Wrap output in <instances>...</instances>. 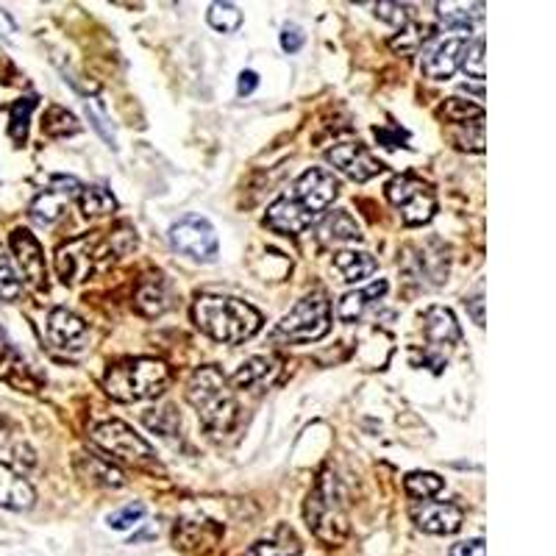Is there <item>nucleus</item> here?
Instances as JSON below:
<instances>
[{
    "label": "nucleus",
    "mask_w": 556,
    "mask_h": 556,
    "mask_svg": "<svg viewBox=\"0 0 556 556\" xmlns=\"http://www.w3.org/2000/svg\"><path fill=\"white\" fill-rule=\"evenodd\" d=\"M192 320L203 334L212 340L226 342V345H240L260 334L262 312L253 309L251 304L240 298L226 295H201L192 304Z\"/></svg>",
    "instance_id": "f257e3e1"
},
{
    "label": "nucleus",
    "mask_w": 556,
    "mask_h": 556,
    "mask_svg": "<svg viewBox=\"0 0 556 556\" xmlns=\"http://www.w3.org/2000/svg\"><path fill=\"white\" fill-rule=\"evenodd\" d=\"M187 401L198 412L201 424L215 437L228 434L240 420V404L226 376L215 365L198 367L187 381Z\"/></svg>",
    "instance_id": "f03ea898"
},
{
    "label": "nucleus",
    "mask_w": 556,
    "mask_h": 556,
    "mask_svg": "<svg viewBox=\"0 0 556 556\" xmlns=\"http://www.w3.org/2000/svg\"><path fill=\"white\" fill-rule=\"evenodd\" d=\"M167 387H170V367L165 362L148 359V356L117 362L103 376V390L123 404L156 399Z\"/></svg>",
    "instance_id": "7ed1b4c3"
},
{
    "label": "nucleus",
    "mask_w": 556,
    "mask_h": 556,
    "mask_svg": "<svg viewBox=\"0 0 556 556\" xmlns=\"http://www.w3.org/2000/svg\"><path fill=\"white\" fill-rule=\"evenodd\" d=\"M304 518L312 534L326 545H340L348 538L345 495H342L340 481L331 470H323L320 479L312 486L304 506Z\"/></svg>",
    "instance_id": "20e7f679"
},
{
    "label": "nucleus",
    "mask_w": 556,
    "mask_h": 556,
    "mask_svg": "<svg viewBox=\"0 0 556 556\" xmlns=\"http://www.w3.org/2000/svg\"><path fill=\"white\" fill-rule=\"evenodd\" d=\"M114 253H121L114 248V237H101L98 231L84 235L78 240L67 242L64 248L56 251V273L64 285H76L89 278L103 262L114 260Z\"/></svg>",
    "instance_id": "39448f33"
},
{
    "label": "nucleus",
    "mask_w": 556,
    "mask_h": 556,
    "mask_svg": "<svg viewBox=\"0 0 556 556\" xmlns=\"http://www.w3.org/2000/svg\"><path fill=\"white\" fill-rule=\"evenodd\" d=\"M331 329V304L323 292L301 298L278 323V337L290 342H317Z\"/></svg>",
    "instance_id": "423d86ee"
},
{
    "label": "nucleus",
    "mask_w": 556,
    "mask_h": 556,
    "mask_svg": "<svg viewBox=\"0 0 556 556\" xmlns=\"http://www.w3.org/2000/svg\"><path fill=\"white\" fill-rule=\"evenodd\" d=\"M387 198L401 212V220L406 226H424L434 217L437 195L431 184L415 176H395L387 184Z\"/></svg>",
    "instance_id": "0eeeda50"
},
{
    "label": "nucleus",
    "mask_w": 556,
    "mask_h": 556,
    "mask_svg": "<svg viewBox=\"0 0 556 556\" xmlns=\"http://www.w3.org/2000/svg\"><path fill=\"white\" fill-rule=\"evenodd\" d=\"M92 443L106 451V454H112L114 459L128 462V465H151V462H156L151 443L142 440L123 420H103V424L92 426Z\"/></svg>",
    "instance_id": "6e6552de"
},
{
    "label": "nucleus",
    "mask_w": 556,
    "mask_h": 556,
    "mask_svg": "<svg viewBox=\"0 0 556 556\" xmlns=\"http://www.w3.org/2000/svg\"><path fill=\"white\" fill-rule=\"evenodd\" d=\"M167 240L178 253L190 256L195 262H215L217 260V231L215 226L201 215H187L176 220L167 231Z\"/></svg>",
    "instance_id": "1a4fd4ad"
},
{
    "label": "nucleus",
    "mask_w": 556,
    "mask_h": 556,
    "mask_svg": "<svg viewBox=\"0 0 556 556\" xmlns=\"http://www.w3.org/2000/svg\"><path fill=\"white\" fill-rule=\"evenodd\" d=\"M337 195H340V181L326 167H309L298 176L295 187H292V198L315 217L326 212L337 201Z\"/></svg>",
    "instance_id": "9d476101"
},
{
    "label": "nucleus",
    "mask_w": 556,
    "mask_h": 556,
    "mask_svg": "<svg viewBox=\"0 0 556 556\" xmlns=\"http://www.w3.org/2000/svg\"><path fill=\"white\" fill-rule=\"evenodd\" d=\"M326 159H329V165H334L337 170L345 173L351 181L359 184L370 181V178H376L384 170L381 159H376L374 153H370V148H365L362 142H337L334 148H329Z\"/></svg>",
    "instance_id": "9b49d317"
},
{
    "label": "nucleus",
    "mask_w": 556,
    "mask_h": 556,
    "mask_svg": "<svg viewBox=\"0 0 556 556\" xmlns=\"http://www.w3.org/2000/svg\"><path fill=\"white\" fill-rule=\"evenodd\" d=\"M78 192H81V181L78 178L53 176L51 187L42 195H37V201L28 208V215L39 226H51V223H56L64 215V203H70V198H78Z\"/></svg>",
    "instance_id": "f8f14e48"
},
{
    "label": "nucleus",
    "mask_w": 556,
    "mask_h": 556,
    "mask_svg": "<svg viewBox=\"0 0 556 556\" xmlns=\"http://www.w3.org/2000/svg\"><path fill=\"white\" fill-rule=\"evenodd\" d=\"M468 37H448L440 39L424 53L420 59V70L424 76L431 81H448L456 70L462 67V56H465V48H468Z\"/></svg>",
    "instance_id": "ddd939ff"
},
{
    "label": "nucleus",
    "mask_w": 556,
    "mask_h": 556,
    "mask_svg": "<svg viewBox=\"0 0 556 556\" xmlns=\"http://www.w3.org/2000/svg\"><path fill=\"white\" fill-rule=\"evenodd\" d=\"M12 251L28 285L42 290V287L48 285V267H45V253H42V245L37 242V237H34L28 228H14Z\"/></svg>",
    "instance_id": "4468645a"
},
{
    "label": "nucleus",
    "mask_w": 556,
    "mask_h": 556,
    "mask_svg": "<svg viewBox=\"0 0 556 556\" xmlns=\"http://www.w3.org/2000/svg\"><path fill=\"white\" fill-rule=\"evenodd\" d=\"M317 217L312 212H306L301 203L295 201L292 195H281L267 206V215L265 223L267 228L278 231V235H287V237H298L304 235L306 228H312Z\"/></svg>",
    "instance_id": "2eb2a0df"
},
{
    "label": "nucleus",
    "mask_w": 556,
    "mask_h": 556,
    "mask_svg": "<svg viewBox=\"0 0 556 556\" xmlns=\"http://www.w3.org/2000/svg\"><path fill=\"white\" fill-rule=\"evenodd\" d=\"M417 529H424L426 534H456L465 523V513L456 504H445V501H424V506H417L415 513Z\"/></svg>",
    "instance_id": "dca6fc26"
},
{
    "label": "nucleus",
    "mask_w": 556,
    "mask_h": 556,
    "mask_svg": "<svg viewBox=\"0 0 556 556\" xmlns=\"http://www.w3.org/2000/svg\"><path fill=\"white\" fill-rule=\"evenodd\" d=\"M37 504V490L23 473L0 462V506L9 513H28Z\"/></svg>",
    "instance_id": "f3484780"
},
{
    "label": "nucleus",
    "mask_w": 556,
    "mask_h": 556,
    "mask_svg": "<svg viewBox=\"0 0 556 556\" xmlns=\"http://www.w3.org/2000/svg\"><path fill=\"white\" fill-rule=\"evenodd\" d=\"M223 526L215 520L206 518H184L176 523L173 531V540H176V548L190 551V554H201V551L212 548V545L220 540Z\"/></svg>",
    "instance_id": "a211bd4d"
},
{
    "label": "nucleus",
    "mask_w": 556,
    "mask_h": 556,
    "mask_svg": "<svg viewBox=\"0 0 556 556\" xmlns=\"http://www.w3.org/2000/svg\"><path fill=\"white\" fill-rule=\"evenodd\" d=\"M48 337H51L56 348L76 351V348H84V342L89 340V326L76 312L59 306V309H51V315H48Z\"/></svg>",
    "instance_id": "6ab92c4d"
},
{
    "label": "nucleus",
    "mask_w": 556,
    "mask_h": 556,
    "mask_svg": "<svg viewBox=\"0 0 556 556\" xmlns=\"http://www.w3.org/2000/svg\"><path fill=\"white\" fill-rule=\"evenodd\" d=\"M387 290H390V285H387L384 278H379L374 285H367L365 290L348 292V295L340 298V304H337V317L342 323H359L365 317V312L387 295Z\"/></svg>",
    "instance_id": "aec40b11"
},
{
    "label": "nucleus",
    "mask_w": 556,
    "mask_h": 556,
    "mask_svg": "<svg viewBox=\"0 0 556 556\" xmlns=\"http://www.w3.org/2000/svg\"><path fill=\"white\" fill-rule=\"evenodd\" d=\"M276 376L278 359H273V356H253L228 379V384H231V390H260V387L270 384Z\"/></svg>",
    "instance_id": "412c9836"
},
{
    "label": "nucleus",
    "mask_w": 556,
    "mask_h": 556,
    "mask_svg": "<svg viewBox=\"0 0 556 556\" xmlns=\"http://www.w3.org/2000/svg\"><path fill=\"white\" fill-rule=\"evenodd\" d=\"M424 331L434 345H456L462 340L459 323H456L454 312L445 306H431L424 315Z\"/></svg>",
    "instance_id": "4be33fe9"
},
{
    "label": "nucleus",
    "mask_w": 556,
    "mask_h": 556,
    "mask_svg": "<svg viewBox=\"0 0 556 556\" xmlns=\"http://www.w3.org/2000/svg\"><path fill=\"white\" fill-rule=\"evenodd\" d=\"M76 470L92 484H103V486H123L126 484V473H123L117 465H112L109 459L96 454H78L76 456Z\"/></svg>",
    "instance_id": "5701e85b"
},
{
    "label": "nucleus",
    "mask_w": 556,
    "mask_h": 556,
    "mask_svg": "<svg viewBox=\"0 0 556 556\" xmlns=\"http://www.w3.org/2000/svg\"><path fill=\"white\" fill-rule=\"evenodd\" d=\"M304 545L295 538V531L281 526L270 534V538H262L251 545L242 556H301Z\"/></svg>",
    "instance_id": "b1692460"
},
{
    "label": "nucleus",
    "mask_w": 556,
    "mask_h": 556,
    "mask_svg": "<svg viewBox=\"0 0 556 556\" xmlns=\"http://www.w3.org/2000/svg\"><path fill=\"white\" fill-rule=\"evenodd\" d=\"M317 235H320L323 242H356L362 240V228L345 208H337V212H329L323 217L320 226H317Z\"/></svg>",
    "instance_id": "393cba45"
},
{
    "label": "nucleus",
    "mask_w": 556,
    "mask_h": 556,
    "mask_svg": "<svg viewBox=\"0 0 556 556\" xmlns=\"http://www.w3.org/2000/svg\"><path fill=\"white\" fill-rule=\"evenodd\" d=\"M334 267L340 270L342 281L356 285L362 278L374 276L379 262H376V256H370L367 251H340L334 253Z\"/></svg>",
    "instance_id": "a878e982"
},
{
    "label": "nucleus",
    "mask_w": 556,
    "mask_h": 556,
    "mask_svg": "<svg viewBox=\"0 0 556 556\" xmlns=\"http://www.w3.org/2000/svg\"><path fill=\"white\" fill-rule=\"evenodd\" d=\"M170 306V292H167V281L162 276H153L142 281L137 292V309L148 317H156Z\"/></svg>",
    "instance_id": "bb28decb"
},
{
    "label": "nucleus",
    "mask_w": 556,
    "mask_h": 556,
    "mask_svg": "<svg viewBox=\"0 0 556 556\" xmlns=\"http://www.w3.org/2000/svg\"><path fill=\"white\" fill-rule=\"evenodd\" d=\"M0 379L14 387H23L28 392H34L39 387V379L31 374V367L26 365V359H20V354L12 345H7V351L0 356Z\"/></svg>",
    "instance_id": "cd10ccee"
},
{
    "label": "nucleus",
    "mask_w": 556,
    "mask_h": 556,
    "mask_svg": "<svg viewBox=\"0 0 556 556\" xmlns=\"http://www.w3.org/2000/svg\"><path fill=\"white\" fill-rule=\"evenodd\" d=\"M78 206H81L84 217H103L117 208V201L103 187H81V192H78Z\"/></svg>",
    "instance_id": "c85d7f7f"
},
{
    "label": "nucleus",
    "mask_w": 556,
    "mask_h": 556,
    "mask_svg": "<svg viewBox=\"0 0 556 556\" xmlns=\"http://www.w3.org/2000/svg\"><path fill=\"white\" fill-rule=\"evenodd\" d=\"M404 486L406 493L412 495V498H434L437 493H443L445 481L440 479L437 473H429V470H415V473H409L404 479Z\"/></svg>",
    "instance_id": "c756f323"
},
{
    "label": "nucleus",
    "mask_w": 556,
    "mask_h": 556,
    "mask_svg": "<svg viewBox=\"0 0 556 556\" xmlns=\"http://www.w3.org/2000/svg\"><path fill=\"white\" fill-rule=\"evenodd\" d=\"M42 128L45 134H51V137H73V134L81 131V123L76 121V114L67 112L64 106H51L48 114H45Z\"/></svg>",
    "instance_id": "7c9ffc66"
},
{
    "label": "nucleus",
    "mask_w": 556,
    "mask_h": 556,
    "mask_svg": "<svg viewBox=\"0 0 556 556\" xmlns=\"http://www.w3.org/2000/svg\"><path fill=\"white\" fill-rule=\"evenodd\" d=\"M431 39V28L424 26V23H409L399 31V37L390 39V48L392 51H401V53H415L420 51L426 42Z\"/></svg>",
    "instance_id": "2f4dec72"
},
{
    "label": "nucleus",
    "mask_w": 556,
    "mask_h": 556,
    "mask_svg": "<svg viewBox=\"0 0 556 556\" xmlns=\"http://www.w3.org/2000/svg\"><path fill=\"white\" fill-rule=\"evenodd\" d=\"M208 26L220 34H235L237 28L242 26V12L235 7V3H212L208 7Z\"/></svg>",
    "instance_id": "473e14b6"
},
{
    "label": "nucleus",
    "mask_w": 556,
    "mask_h": 556,
    "mask_svg": "<svg viewBox=\"0 0 556 556\" xmlns=\"http://www.w3.org/2000/svg\"><path fill=\"white\" fill-rule=\"evenodd\" d=\"M37 106V98H20L12 106V126H9V134L17 146H23L28 139V121H31V112Z\"/></svg>",
    "instance_id": "72a5a7b5"
},
{
    "label": "nucleus",
    "mask_w": 556,
    "mask_h": 556,
    "mask_svg": "<svg viewBox=\"0 0 556 556\" xmlns=\"http://www.w3.org/2000/svg\"><path fill=\"white\" fill-rule=\"evenodd\" d=\"M445 121L451 123H468V121H484V109L479 103H470V101H462V98H448L440 109Z\"/></svg>",
    "instance_id": "f704fd0d"
},
{
    "label": "nucleus",
    "mask_w": 556,
    "mask_h": 556,
    "mask_svg": "<svg viewBox=\"0 0 556 556\" xmlns=\"http://www.w3.org/2000/svg\"><path fill=\"white\" fill-rule=\"evenodd\" d=\"M20 292H23V281H20L12 260H9L3 245H0V301H17Z\"/></svg>",
    "instance_id": "c9c22d12"
},
{
    "label": "nucleus",
    "mask_w": 556,
    "mask_h": 556,
    "mask_svg": "<svg viewBox=\"0 0 556 556\" xmlns=\"http://www.w3.org/2000/svg\"><path fill=\"white\" fill-rule=\"evenodd\" d=\"M84 109H87L89 123H92V128L101 134L103 142H109V148H117V137H114V128L112 123H109V114L106 109L101 106V101H98V98H87V101H84Z\"/></svg>",
    "instance_id": "e433bc0d"
},
{
    "label": "nucleus",
    "mask_w": 556,
    "mask_h": 556,
    "mask_svg": "<svg viewBox=\"0 0 556 556\" xmlns=\"http://www.w3.org/2000/svg\"><path fill=\"white\" fill-rule=\"evenodd\" d=\"M146 504H126L123 506V509H117V513H112L106 518V523H109V529H114V531H128V529H134V526L139 523V520L146 518Z\"/></svg>",
    "instance_id": "4c0bfd02"
},
{
    "label": "nucleus",
    "mask_w": 556,
    "mask_h": 556,
    "mask_svg": "<svg viewBox=\"0 0 556 556\" xmlns=\"http://www.w3.org/2000/svg\"><path fill=\"white\" fill-rule=\"evenodd\" d=\"M481 3L476 7V12H468V7H456V9H448V12H440V17H443V26L451 28V31H470V26H473V20H481Z\"/></svg>",
    "instance_id": "58836bf2"
},
{
    "label": "nucleus",
    "mask_w": 556,
    "mask_h": 556,
    "mask_svg": "<svg viewBox=\"0 0 556 556\" xmlns=\"http://www.w3.org/2000/svg\"><path fill=\"white\" fill-rule=\"evenodd\" d=\"M462 67H465V73H468L470 78H476V81H481L484 78V39H473V42H468V48H465V56H462Z\"/></svg>",
    "instance_id": "ea45409f"
},
{
    "label": "nucleus",
    "mask_w": 556,
    "mask_h": 556,
    "mask_svg": "<svg viewBox=\"0 0 556 556\" xmlns=\"http://www.w3.org/2000/svg\"><path fill=\"white\" fill-rule=\"evenodd\" d=\"M146 424H148V429L159 431L162 437H173V431L181 426V420H178V415L173 412V406H165V409H159V412L156 409L148 412Z\"/></svg>",
    "instance_id": "a19ab883"
},
{
    "label": "nucleus",
    "mask_w": 556,
    "mask_h": 556,
    "mask_svg": "<svg viewBox=\"0 0 556 556\" xmlns=\"http://www.w3.org/2000/svg\"><path fill=\"white\" fill-rule=\"evenodd\" d=\"M376 17H381L384 23H392V26H409L412 23V7L409 3H376Z\"/></svg>",
    "instance_id": "79ce46f5"
},
{
    "label": "nucleus",
    "mask_w": 556,
    "mask_h": 556,
    "mask_svg": "<svg viewBox=\"0 0 556 556\" xmlns=\"http://www.w3.org/2000/svg\"><path fill=\"white\" fill-rule=\"evenodd\" d=\"M306 37L304 31L298 26H285V31H281V48H285L287 53H298L301 48H304Z\"/></svg>",
    "instance_id": "37998d69"
},
{
    "label": "nucleus",
    "mask_w": 556,
    "mask_h": 556,
    "mask_svg": "<svg viewBox=\"0 0 556 556\" xmlns=\"http://www.w3.org/2000/svg\"><path fill=\"white\" fill-rule=\"evenodd\" d=\"M451 556H484V540H465V543H456L451 548Z\"/></svg>",
    "instance_id": "c03bdc74"
},
{
    "label": "nucleus",
    "mask_w": 556,
    "mask_h": 556,
    "mask_svg": "<svg viewBox=\"0 0 556 556\" xmlns=\"http://www.w3.org/2000/svg\"><path fill=\"white\" fill-rule=\"evenodd\" d=\"M256 87H260V76H256L253 70H242L240 81H237V96H240V98L251 96Z\"/></svg>",
    "instance_id": "a18cd8bd"
},
{
    "label": "nucleus",
    "mask_w": 556,
    "mask_h": 556,
    "mask_svg": "<svg viewBox=\"0 0 556 556\" xmlns=\"http://www.w3.org/2000/svg\"><path fill=\"white\" fill-rule=\"evenodd\" d=\"M0 28H3V37L7 39H14V31H17V26L12 23V17H9L3 9H0Z\"/></svg>",
    "instance_id": "49530a36"
},
{
    "label": "nucleus",
    "mask_w": 556,
    "mask_h": 556,
    "mask_svg": "<svg viewBox=\"0 0 556 556\" xmlns=\"http://www.w3.org/2000/svg\"><path fill=\"white\" fill-rule=\"evenodd\" d=\"M481 306H484V298H481V292H479V295L473 298V317L479 326H484V312H481Z\"/></svg>",
    "instance_id": "de8ad7c7"
}]
</instances>
